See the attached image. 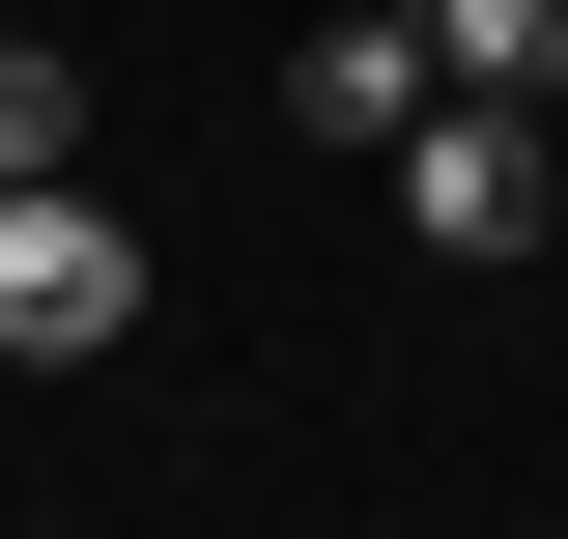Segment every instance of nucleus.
I'll return each instance as SVG.
<instances>
[{
    "mask_svg": "<svg viewBox=\"0 0 568 539\" xmlns=\"http://www.w3.org/2000/svg\"><path fill=\"white\" fill-rule=\"evenodd\" d=\"M369 171H398V227H426L455 284H484V256H540V227H568V142H540V85H426V114L369 142Z\"/></svg>",
    "mask_w": 568,
    "mask_h": 539,
    "instance_id": "f257e3e1",
    "label": "nucleus"
},
{
    "mask_svg": "<svg viewBox=\"0 0 568 539\" xmlns=\"http://www.w3.org/2000/svg\"><path fill=\"white\" fill-rule=\"evenodd\" d=\"M114 340H142V227L85 171H29L0 200V369H114Z\"/></svg>",
    "mask_w": 568,
    "mask_h": 539,
    "instance_id": "f03ea898",
    "label": "nucleus"
},
{
    "mask_svg": "<svg viewBox=\"0 0 568 539\" xmlns=\"http://www.w3.org/2000/svg\"><path fill=\"white\" fill-rule=\"evenodd\" d=\"M426 85H455V58H426V0H342V29L284 58V142H342V171H369V142H398Z\"/></svg>",
    "mask_w": 568,
    "mask_h": 539,
    "instance_id": "7ed1b4c3",
    "label": "nucleus"
},
{
    "mask_svg": "<svg viewBox=\"0 0 568 539\" xmlns=\"http://www.w3.org/2000/svg\"><path fill=\"white\" fill-rule=\"evenodd\" d=\"M85 114H114V85H85L58 29H0V200H29V171H85Z\"/></svg>",
    "mask_w": 568,
    "mask_h": 539,
    "instance_id": "20e7f679",
    "label": "nucleus"
},
{
    "mask_svg": "<svg viewBox=\"0 0 568 539\" xmlns=\"http://www.w3.org/2000/svg\"><path fill=\"white\" fill-rule=\"evenodd\" d=\"M426 58L455 85H568V0H426Z\"/></svg>",
    "mask_w": 568,
    "mask_h": 539,
    "instance_id": "39448f33",
    "label": "nucleus"
}]
</instances>
